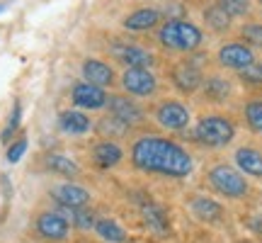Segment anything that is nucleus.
I'll return each instance as SVG.
<instances>
[{
	"label": "nucleus",
	"mask_w": 262,
	"mask_h": 243,
	"mask_svg": "<svg viewBox=\"0 0 262 243\" xmlns=\"http://www.w3.org/2000/svg\"><path fill=\"white\" fill-rule=\"evenodd\" d=\"M238 78L245 85H262V61H253L248 68L238 71Z\"/></svg>",
	"instance_id": "c756f323"
},
{
	"label": "nucleus",
	"mask_w": 262,
	"mask_h": 243,
	"mask_svg": "<svg viewBox=\"0 0 262 243\" xmlns=\"http://www.w3.org/2000/svg\"><path fill=\"white\" fill-rule=\"evenodd\" d=\"M122 88L134 97H153L158 93V78L150 68H126L122 73Z\"/></svg>",
	"instance_id": "423d86ee"
},
{
	"label": "nucleus",
	"mask_w": 262,
	"mask_h": 243,
	"mask_svg": "<svg viewBox=\"0 0 262 243\" xmlns=\"http://www.w3.org/2000/svg\"><path fill=\"white\" fill-rule=\"evenodd\" d=\"M95 231H97V236L107 243H124L126 241V231H124L114 219H97V221H95Z\"/></svg>",
	"instance_id": "412c9836"
},
{
	"label": "nucleus",
	"mask_w": 262,
	"mask_h": 243,
	"mask_svg": "<svg viewBox=\"0 0 262 243\" xmlns=\"http://www.w3.org/2000/svg\"><path fill=\"white\" fill-rule=\"evenodd\" d=\"M61 214H63L73 226L83 229V231L85 229H95V216H93V212H88L85 207H80V209H68V207H63Z\"/></svg>",
	"instance_id": "5701e85b"
},
{
	"label": "nucleus",
	"mask_w": 262,
	"mask_h": 243,
	"mask_svg": "<svg viewBox=\"0 0 262 243\" xmlns=\"http://www.w3.org/2000/svg\"><path fill=\"white\" fill-rule=\"evenodd\" d=\"M235 166L243 175L250 178H262V153L257 149L243 146V149L235 151Z\"/></svg>",
	"instance_id": "a211bd4d"
},
{
	"label": "nucleus",
	"mask_w": 262,
	"mask_h": 243,
	"mask_svg": "<svg viewBox=\"0 0 262 243\" xmlns=\"http://www.w3.org/2000/svg\"><path fill=\"white\" fill-rule=\"evenodd\" d=\"M143 216H146V224H148L150 229H156V231H165V229H168V219H165L160 207H156V205L143 207Z\"/></svg>",
	"instance_id": "bb28decb"
},
{
	"label": "nucleus",
	"mask_w": 262,
	"mask_h": 243,
	"mask_svg": "<svg viewBox=\"0 0 262 243\" xmlns=\"http://www.w3.org/2000/svg\"><path fill=\"white\" fill-rule=\"evenodd\" d=\"M25 151H27V139H25V136H19V139L8 149V160L10 163H17V160L25 156Z\"/></svg>",
	"instance_id": "2f4dec72"
},
{
	"label": "nucleus",
	"mask_w": 262,
	"mask_h": 243,
	"mask_svg": "<svg viewBox=\"0 0 262 243\" xmlns=\"http://www.w3.org/2000/svg\"><path fill=\"white\" fill-rule=\"evenodd\" d=\"M250 229H253L255 234H260V236H262V216H255L253 221H250Z\"/></svg>",
	"instance_id": "473e14b6"
},
{
	"label": "nucleus",
	"mask_w": 262,
	"mask_h": 243,
	"mask_svg": "<svg viewBox=\"0 0 262 243\" xmlns=\"http://www.w3.org/2000/svg\"><path fill=\"white\" fill-rule=\"evenodd\" d=\"M83 78L88 83L97 85V88H110V85H114L112 66L100 61V58H88V61H83Z\"/></svg>",
	"instance_id": "4468645a"
},
{
	"label": "nucleus",
	"mask_w": 262,
	"mask_h": 243,
	"mask_svg": "<svg viewBox=\"0 0 262 243\" xmlns=\"http://www.w3.org/2000/svg\"><path fill=\"white\" fill-rule=\"evenodd\" d=\"M160 19H163V12H160V10L141 8L124 19V27L129 29V32H148V29H153L156 25H160Z\"/></svg>",
	"instance_id": "2eb2a0df"
},
{
	"label": "nucleus",
	"mask_w": 262,
	"mask_h": 243,
	"mask_svg": "<svg viewBox=\"0 0 262 243\" xmlns=\"http://www.w3.org/2000/svg\"><path fill=\"white\" fill-rule=\"evenodd\" d=\"M241 37L245 39V44H250V49H262V22H248L241 29Z\"/></svg>",
	"instance_id": "c85d7f7f"
},
{
	"label": "nucleus",
	"mask_w": 262,
	"mask_h": 243,
	"mask_svg": "<svg viewBox=\"0 0 262 243\" xmlns=\"http://www.w3.org/2000/svg\"><path fill=\"white\" fill-rule=\"evenodd\" d=\"M3 8H5V5H0V10H3Z\"/></svg>",
	"instance_id": "72a5a7b5"
},
{
	"label": "nucleus",
	"mask_w": 262,
	"mask_h": 243,
	"mask_svg": "<svg viewBox=\"0 0 262 243\" xmlns=\"http://www.w3.org/2000/svg\"><path fill=\"white\" fill-rule=\"evenodd\" d=\"M204 19H206V25L214 29V32H226V29L231 27V15H226L224 10L219 8V5H211V8L204 12Z\"/></svg>",
	"instance_id": "393cba45"
},
{
	"label": "nucleus",
	"mask_w": 262,
	"mask_h": 243,
	"mask_svg": "<svg viewBox=\"0 0 262 243\" xmlns=\"http://www.w3.org/2000/svg\"><path fill=\"white\" fill-rule=\"evenodd\" d=\"M51 195L61 207H68V209H80V207H88L90 202V192L80 185H73V183H63L51 190Z\"/></svg>",
	"instance_id": "ddd939ff"
},
{
	"label": "nucleus",
	"mask_w": 262,
	"mask_h": 243,
	"mask_svg": "<svg viewBox=\"0 0 262 243\" xmlns=\"http://www.w3.org/2000/svg\"><path fill=\"white\" fill-rule=\"evenodd\" d=\"M219 64L231 71H243L255 61V51L243 42H226L224 47L219 49Z\"/></svg>",
	"instance_id": "6e6552de"
},
{
	"label": "nucleus",
	"mask_w": 262,
	"mask_h": 243,
	"mask_svg": "<svg viewBox=\"0 0 262 243\" xmlns=\"http://www.w3.org/2000/svg\"><path fill=\"white\" fill-rule=\"evenodd\" d=\"M112 56L124 64L126 68H150V66L156 64V56L150 54L148 49L139 47V44H126V42H119V44H114L112 47Z\"/></svg>",
	"instance_id": "1a4fd4ad"
},
{
	"label": "nucleus",
	"mask_w": 262,
	"mask_h": 243,
	"mask_svg": "<svg viewBox=\"0 0 262 243\" xmlns=\"http://www.w3.org/2000/svg\"><path fill=\"white\" fill-rule=\"evenodd\" d=\"M97 129L102 131L104 136H110V141L119 139V136H124V134H129V124H124L122 119H117V117H104V119H100V124H97Z\"/></svg>",
	"instance_id": "b1692460"
},
{
	"label": "nucleus",
	"mask_w": 262,
	"mask_h": 243,
	"mask_svg": "<svg viewBox=\"0 0 262 243\" xmlns=\"http://www.w3.org/2000/svg\"><path fill=\"white\" fill-rule=\"evenodd\" d=\"M245 121H248V127L255 131V134H262V100H250V103L245 105Z\"/></svg>",
	"instance_id": "a878e982"
},
{
	"label": "nucleus",
	"mask_w": 262,
	"mask_h": 243,
	"mask_svg": "<svg viewBox=\"0 0 262 243\" xmlns=\"http://www.w3.org/2000/svg\"><path fill=\"white\" fill-rule=\"evenodd\" d=\"M260 5H262V0H260Z\"/></svg>",
	"instance_id": "f704fd0d"
},
{
	"label": "nucleus",
	"mask_w": 262,
	"mask_h": 243,
	"mask_svg": "<svg viewBox=\"0 0 262 243\" xmlns=\"http://www.w3.org/2000/svg\"><path fill=\"white\" fill-rule=\"evenodd\" d=\"M107 97L110 95L104 93V88H97L88 80L75 83L73 90H71V100L80 110H102V107H107Z\"/></svg>",
	"instance_id": "9b49d317"
},
{
	"label": "nucleus",
	"mask_w": 262,
	"mask_h": 243,
	"mask_svg": "<svg viewBox=\"0 0 262 243\" xmlns=\"http://www.w3.org/2000/svg\"><path fill=\"white\" fill-rule=\"evenodd\" d=\"M158 42L170 51L189 54V51H196L202 47L204 34L196 25H192L187 19H168L158 32Z\"/></svg>",
	"instance_id": "f03ea898"
},
{
	"label": "nucleus",
	"mask_w": 262,
	"mask_h": 243,
	"mask_svg": "<svg viewBox=\"0 0 262 243\" xmlns=\"http://www.w3.org/2000/svg\"><path fill=\"white\" fill-rule=\"evenodd\" d=\"M170 80H172V85L178 88L180 93L192 95L202 88V83H204V73H202L199 64H194L192 58H187V61H178V64L172 66Z\"/></svg>",
	"instance_id": "0eeeda50"
},
{
	"label": "nucleus",
	"mask_w": 262,
	"mask_h": 243,
	"mask_svg": "<svg viewBox=\"0 0 262 243\" xmlns=\"http://www.w3.org/2000/svg\"><path fill=\"white\" fill-rule=\"evenodd\" d=\"M189 207H192V212H194L196 219H202V221H221V219H224V207L219 205L216 199L196 195V197H192Z\"/></svg>",
	"instance_id": "6ab92c4d"
},
{
	"label": "nucleus",
	"mask_w": 262,
	"mask_h": 243,
	"mask_svg": "<svg viewBox=\"0 0 262 243\" xmlns=\"http://www.w3.org/2000/svg\"><path fill=\"white\" fill-rule=\"evenodd\" d=\"M235 136V124L224 114H204L194 127V141L206 149H224Z\"/></svg>",
	"instance_id": "7ed1b4c3"
},
{
	"label": "nucleus",
	"mask_w": 262,
	"mask_h": 243,
	"mask_svg": "<svg viewBox=\"0 0 262 243\" xmlns=\"http://www.w3.org/2000/svg\"><path fill=\"white\" fill-rule=\"evenodd\" d=\"M153 117L163 129L168 131H182L189 124V110L180 100H160L153 110Z\"/></svg>",
	"instance_id": "39448f33"
},
{
	"label": "nucleus",
	"mask_w": 262,
	"mask_h": 243,
	"mask_svg": "<svg viewBox=\"0 0 262 243\" xmlns=\"http://www.w3.org/2000/svg\"><path fill=\"white\" fill-rule=\"evenodd\" d=\"M209 185L214 187L219 195L224 197H231V199H241V197L248 195V180L241 170L231 168V166H214V168L209 170Z\"/></svg>",
	"instance_id": "20e7f679"
},
{
	"label": "nucleus",
	"mask_w": 262,
	"mask_h": 243,
	"mask_svg": "<svg viewBox=\"0 0 262 243\" xmlns=\"http://www.w3.org/2000/svg\"><path fill=\"white\" fill-rule=\"evenodd\" d=\"M131 163L143 173L165 175V178H187L192 173V156L180 144L146 134L134 141L131 146Z\"/></svg>",
	"instance_id": "f257e3e1"
},
{
	"label": "nucleus",
	"mask_w": 262,
	"mask_h": 243,
	"mask_svg": "<svg viewBox=\"0 0 262 243\" xmlns=\"http://www.w3.org/2000/svg\"><path fill=\"white\" fill-rule=\"evenodd\" d=\"M122 158H124V151L119 149V144H114V141H110V139L95 144L93 160L100 168H114V166L122 163Z\"/></svg>",
	"instance_id": "f3484780"
},
{
	"label": "nucleus",
	"mask_w": 262,
	"mask_h": 243,
	"mask_svg": "<svg viewBox=\"0 0 262 243\" xmlns=\"http://www.w3.org/2000/svg\"><path fill=\"white\" fill-rule=\"evenodd\" d=\"M19 114H22V107H19V103H15V107H12V114H10V121H8V129L3 131V141H8L15 131H17L19 127Z\"/></svg>",
	"instance_id": "7c9ffc66"
},
{
	"label": "nucleus",
	"mask_w": 262,
	"mask_h": 243,
	"mask_svg": "<svg viewBox=\"0 0 262 243\" xmlns=\"http://www.w3.org/2000/svg\"><path fill=\"white\" fill-rule=\"evenodd\" d=\"M202 88H204V97L206 100H211V103H224L226 97L231 95V80L219 78V75L206 78L204 83H202Z\"/></svg>",
	"instance_id": "aec40b11"
},
{
	"label": "nucleus",
	"mask_w": 262,
	"mask_h": 243,
	"mask_svg": "<svg viewBox=\"0 0 262 243\" xmlns=\"http://www.w3.org/2000/svg\"><path fill=\"white\" fill-rule=\"evenodd\" d=\"M58 127L66 134L80 136V134H88V131L93 129V119L85 112H80V110H66V112L58 114Z\"/></svg>",
	"instance_id": "dca6fc26"
},
{
	"label": "nucleus",
	"mask_w": 262,
	"mask_h": 243,
	"mask_svg": "<svg viewBox=\"0 0 262 243\" xmlns=\"http://www.w3.org/2000/svg\"><path fill=\"white\" fill-rule=\"evenodd\" d=\"M216 5L231 17H243L250 12V0H219Z\"/></svg>",
	"instance_id": "cd10ccee"
},
{
	"label": "nucleus",
	"mask_w": 262,
	"mask_h": 243,
	"mask_svg": "<svg viewBox=\"0 0 262 243\" xmlns=\"http://www.w3.org/2000/svg\"><path fill=\"white\" fill-rule=\"evenodd\" d=\"M107 107H110V114L117 117V119H122L124 124H129V127H136L141 121L146 119V112H143V107L139 103H134L129 95H110L107 97Z\"/></svg>",
	"instance_id": "9d476101"
},
{
	"label": "nucleus",
	"mask_w": 262,
	"mask_h": 243,
	"mask_svg": "<svg viewBox=\"0 0 262 243\" xmlns=\"http://www.w3.org/2000/svg\"><path fill=\"white\" fill-rule=\"evenodd\" d=\"M37 231L41 238L47 241H66L68 238V219H66L61 212H44V214L37 216Z\"/></svg>",
	"instance_id": "f8f14e48"
},
{
	"label": "nucleus",
	"mask_w": 262,
	"mask_h": 243,
	"mask_svg": "<svg viewBox=\"0 0 262 243\" xmlns=\"http://www.w3.org/2000/svg\"><path fill=\"white\" fill-rule=\"evenodd\" d=\"M47 166H49V170H54L58 175H66V178L78 175V166H75L68 156H61V153H51L47 158Z\"/></svg>",
	"instance_id": "4be33fe9"
}]
</instances>
